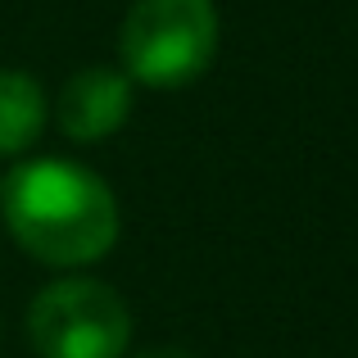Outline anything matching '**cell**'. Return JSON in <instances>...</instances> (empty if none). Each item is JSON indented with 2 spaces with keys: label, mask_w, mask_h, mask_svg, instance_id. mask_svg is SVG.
Returning a JSON list of instances; mask_svg holds the SVG:
<instances>
[{
  "label": "cell",
  "mask_w": 358,
  "mask_h": 358,
  "mask_svg": "<svg viewBox=\"0 0 358 358\" xmlns=\"http://www.w3.org/2000/svg\"><path fill=\"white\" fill-rule=\"evenodd\" d=\"M0 195L14 241L50 268L96 263L118 241L114 195L82 164H64V159L23 164L0 186Z\"/></svg>",
  "instance_id": "cell-1"
},
{
  "label": "cell",
  "mask_w": 358,
  "mask_h": 358,
  "mask_svg": "<svg viewBox=\"0 0 358 358\" xmlns=\"http://www.w3.org/2000/svg\"><path fill=\"white\" fill-rule=\"evenodd\" d=\"M122 64L141 87L173 91L195 82L218 50L213 0H136L122 18Z\"/></svg>",
  "instance_id": "cell-2"
},
{
  "label": "cell",
  "mask_w": 358,
  "mask_h": 358,
  "mask_svg": "<svg viewBox=\"0 0 358 358\" xmlns=\"http://www.w3.org/2000/svg\"><path fill=\"white\" fill-rule=\"evenodd\" d=\"M27 336L41 358H122L131 336L127 304L105 281H55L27 308Z\"/></svg>",
  "instance_id": "cell-3"
},
{
  "label": "cell",
  "mask_w": 358,
  "mask_h": 358,
  "mask_svg": "<svg viewBox=\"0 0 358 358\" xmlns=\"http://www.w3.org/2000/svg\"><path fill=\"white\" fill-rule=\"evenodd\" d=\"M131 105V82L114 69H82L59 96V127L73 141H100L122 127Z\"/></svg>",
  "instance_id": "cell-4"
},
{
  "label": "cell",
  "mask_w": 358,
  "mask_h": 358,
  "mask_svg": "<svg viewBox=\"0 0 358 358\" xmlns=\"http://www.w3.org/2000/svg\"><path fill=\"white\" fill-rule=\"evenodd\" d=\"M45 122V96L27 73L0 69V155H23Z\"/></svg>",
  "instance_id": "cell-5"
},
{
  "label": "cell",
  "mask_w": 358,
  "mask_h": 358,
  "mask_svg": "<svg viewBox=\"0 0 358 358\" xmlns=\"http://www.w3.org/2000/svg\"><path fill=\"white\" fill-rule=\"evenodd\" d=\"M136 358H191L186 350H145V354H136Z\"/></svg>",
  "instance_id": "cell-6"
}]
</instances>
